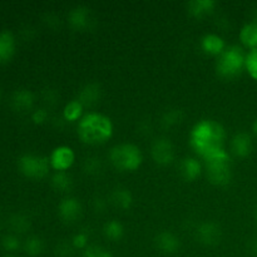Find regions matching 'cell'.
<instances>
[{
    "label": "cell",
    "instance_id": "obj_23",
    "mask_svg": "<svg viewBox=\"0 0 257 257\" xmlns=\"http://www.w3.org/2000/svg\"><path fill=\"white\" fill-rule=\"evenodd\" d=\"M103 233H104L105 238L113 241V242H117V241L122 240L124 236V227L118 220H110L103 226Z\"/></svg>",
    "mask_w": 257,
    "mask_h": 257
},
{
    "label": "cell",
    "instance_id": "obj_16",
    "mask_svg": "<svg viewBox=\"0 0 257 257\" xmlns=\"http://www.w3.org/2000/svg\"><path fill=\"white\" fill-rule=\"evenodd\" d=\"M102 88L97 83H88L78 93L77 99L85 107H94L100 102Z\"/></svg>",
    "mask_w": 257,
    "mask_h": 257
},
{
    "label": "cell",
    "instance_id": "obj_15",
    "mask_svg": "<svg viewBox=\"0 0 257 257\" xmlns=\"http://www.w3.org/2000/svg\"><path fill=\"white\" fill-rule=\"evenodd\" d=\"M202 173V165L195 157H186L180 163V175L187 182H195Z\"/></svg>",
    "mask_w": 257,
    "mask_h": 257
},
{
    "label": "cell",
    "instance_id": "obj_30",
    "mask_svg": "<svg viewBox=\"0 0 257 257\" xmlns=\"http://www.w3.org/2000/svg\"><path fill=\"white\" fill-rule=\"evenodd\" d=\"M82 257H113L112 253L107 250V248L102 247V246H88L84 251H83Z\"/></svg>",
    "mask_w": 257,
    "mask_h": 257
},
{
    "label": "cell",
    "instance_id": "obj_13",
    "mask_svg": "<svg viewBox=\"0 0 257 257\" xmlns=\"http://www.w3.org/2000/svg\"><path fill=\"white\" fill-rule=\"evenodd\" d=\"M155 245L161 252L176 253L181 248V241L177 236L171 231H161L155 237Z\"/></svg>",
    "mask_w": 257,
    "mask_h": 257
},
{
    "label": "cell",
    "instance_id": "obj_7",
    "mask_svg": "<svg viewBox=\"0 0 257 257\" xmlns=\"http://www.w3.org/2000/svg\"><path fill=\"white\" fill-rule=\"evenodd\" d=\"M151 156L156 165L162 167L170 166L175 161V146L168 138H157L151 147Z\"/></svg>",
    "mask_w": 257,
    "mask_h": 257
},
{
    "label": "cell",
    "instance_id": "obj_6",
    "mask_svg": "<svg viewBox=\"0 0 257 257\" xmlns=\"http://www.w3.org/2000/svg\"><path fill=\"white\" fill-rule=\"evenodd\" d=\"M206 173L207 178L213 186L223 187L230 185L232 180V168L231 161H215L206 163Z\"/></svg>",
    "mask_w": 257,
    "mask_h": 257
},
{
    "label": "cell",
    "instance_id": "obj_12",
    "mask_svg": "<svg viewBox=\"0 0 257 257\" xmlns=\"http://www.w3.org/2000/svg\"><path fill=\"white\" fill-rule=\"evenodd\" d=\"M231 151L238 158H247L253 151V141L248 133L238 132L231 140Z\"/></svg>",
    "mask_w": 257,
    "mask_h": 257
},
{
    "label": "cell",
    "instance_id": "obj_31",
    "mask_svg": "<svg viewBox=\"0 0 257 257\" xmlns=\"http://www.w3.org/2000/svg\"><path fill=\"white\" fill-rule=\"evenodd\" d=\"M2 246L8 252H15L20 247V240L15 235H7L3 237Z\"/></svg>",
    "mask_w": 257,
    "mask_h": 257
},
{
    "label": "cell",
    "instance_id": "obj_37",
    "mask_svg": "<svg viewBox=\"0 0 257 257\" xmlns=\"http://www.w3.org/2000/svg\"><path fill=\"white\" fill-rule=\"evenodd\" d=\"M251 131H252V135L256 136V137H257V118L255 120H253L252 125H251Z\"/></svg>",
    "mask_w": 257,
    "mask_h": 257
},
{
    "label": "cell",
    "instance_id": "obj_35",
    "mask_svg": "<svg viewBox=\"0 0 257 257\" xmlns=\"http://www.w3.org/2000/svg\"><path fill=\"white\" fill-rule=\"evenodd\" d=\"M248 248H250V251L252 255L257 256V236L250 241V243H248Z\"/></svg>",
    "mask_w": 257,
    "mask_h": 257
},
{
    "label": "cell",
    "instance_id": "obj_14",
    "mask_svg": "<svg viewBox=\"0 0 257 257\" xmlns=\"http://www.w3.org/2000/svg\"><path fill=\"white\" fill-rule=\"evenodd\" d=\"M201 49L203 53H206L207 55H212V57H220L223 52L226 50V42L223 40L222 37L217 34H206L205 37H202L200 42Z\"/></svg>",
    "mask_w": 257,
    "mask_h": 257
},
{
    "label": "cell",
    "instance_id": "obj_36",
    "mask_svg": "<svg viewBox=\"0 0 257 257\" xmlns=\"http://www.w3.org/2000/svg\"><path fill=\"white\" fill-rule=\"evenodd\" d=\"M95 203H97V207H95V210H100V211H103L105 208V206H102V203H103V200L102 198H99V200H95L94 201ZM98 212H99V211H98Z\"/></svg>",
    "mask_w": 257,
    "mask_h": 257
},
{
    "label": "cell",
    "instance_id": "obj_34",
    "mask_svg": "<svg viewBox=\"0 0 257 257\" xmlns=\"http://www.w3.org/2000/svg\"><path fill=\"white\" fill-rule=\"evenodd\" d=\"M73 250H74V247H73L70 242H60L57 245L55 253H57L58 257H70L73 253Z\"/></svg>",
    "mask_w": 257,
    "mask_h": 257
},
{
    "label": "cell",
    "instance_id": "obj_1",
    "mask_svg": "<svg viewBox=\"0 0 257 257\" xmlns=\"http://www.w3.org/2000/svg\"><path fill=\"white\" fill-rule=\"evenodd\" d=\"M226 131L221 123L212 119H201L190 131V146L200 157H205L211 151L222 148Z\"/></svg>",
    "mask_w": 257,
    "mask_h": 257
},
{
    "label": "cell",
    "instance_id": "obj_11",
    "mask_svg": "<svg viewBox=\"0 0 257 257\" xmlns=\"http://www.w3.org/2000/svg\"><path fill=\"white\" fill-rule=\"evenodd\" d=\"M82 203L75 197H65L58 205V215L64 222L74 223L82 216Z\"/></svg>",
    "mask_w": 257,
    "mask_h": 257
},
{
    "label": "cell",
    "instance_id": "obj_32",
    "mask_svg": "<svg viewBox=\"0 0 257 257\" xmlns=\"http://www.w3.org/2000/svg\"><path fill=\"white\" fill-rule=\"evenodd\" d=\"M70 243L74 247V250H85L88 247V236L83 232L77 233L72 237Z\"/></svg>",
    "mask_w": 257,
    "mask_h": 257
},
{
    "label": "cell",
    "instance_id": "obj_38",
    "mask_svg": "<svg viewBox=\"0 0 257 257\" xmlns=\"http://www.w3.org/2000/svg\"><path fill=\"white\" fill-rule=\"evenodd\" d=\"M255 218H256V222H257V207H256V211H255Z\"/></svg>",
    "mask_w": 257,
    "mask_h": 257
},
{
    "label": "cell",
    "instance_id": "obj_28",
    "mask_svg": "<svg viewBox=\"0 0 257 257\" xmlns=\"http://www.w3.org/2000/svg\"><path fill=\"white\" fill-rule=\"evenodd\" d=\"M83 171L88 176H98L103 171L102 161L98 157H89L84 161L83 165Z\"/></svg>",
    "mask_w": 257,
    "mask_h": 257
},
{
    "label": "cell",
    "instance_id": "obj_19",
    "mask_svg": "<svg viewBox=\"0 0 257 257\" xmlns=\"http://www.w3.org/2000/svg\"><path fill=\"white\" fill-rule=\"evenodd\" d=\"M240 38L241 44L248 50L257 49V22H250L246 23L240 30Z\"/></svg>",
    "mask_w": 257,
    "mask_h": 257
},
{
    "label": "cell",
    "instance_id": "obj_40",
    "mask_svg": "<svg viewBox=\"0 0 257 257\" xmlns=\"http://www.w3.org/2000/svg\"><path fill=\"white\" fill-rule=\"evenodd\" d=\"M0 94H2V93H0Z\"/></svg>",
    "mask_w": 257,
    "mask_h": 257
},
{
    "label": "cell",
    "instance_id": "obj_39",
    "mask_svg": "<svg viewBox=\"0 0 257 257\" xmlns=\"http://www.w3.org/2000/svg\"><path fill=\"white\" fill-rule=\"evenodd\" d=\"M5 257H15V256H10V255H9V256H5Z\"/></svg>",
    "mask_w": 257,
    "mask_h": 257
},
{
    "label": "cell",
    "instance_id": "obj_25",
    "mask_svg": "<svg viewBox=\"0 0 257 257\" xmlns=\"http://www.w3.org/2000/svg\"><path fill=\"white\" fill-rule=\"evenodd\" d=\"M23 247H24L25 253H27L28 256L37 257L43 252V250H44V242H43L42 238L38 237V236H29V237L24 241Z\"/></svg>",
    "mask_w": 257,
    "mask_h": 257
},
{
    "label": "cell",
    "instance_id": "obj_4",
    "mask_svg": "<svg viewBox=\"0 0 257 257\" xmlns=\"http://www.w3.org/2000/svg\"><path fill=\"white\" fill-rule=\"evenodd\" d=\"M246 53L240 45H231L216 60V72L222 79H235L245 70Z\"/></svg>",
    "mask_w": 257,
    "mask_h": 257
},
{
    "label": "cell",
    "instance_id": "obj_5",
    "mask_svg": "<svg viewBox=\"0 0 257 257\" xmlns=\"http://www.w3.org/2000/svg\"><path fill=\"white\" fill-rule=\"evenodd\" d=\"M18 168L25 177L32 178V180H42L49 175L52 167H50L49 157L27 153L19 157Z\"/></svg>",
    "mask_w": 257,
    "mask_h": 257
},
{
    "label": "cell",
    "instance_id": "obj_21",
    "mask_svg": "<svg viewBox=\"0 0 257 257\" xmlns=\"http://www.w3.org/2000/svg\"><path fill=\"white\" fill-rule=\"evenodd\" d=\"M12 104L19 112H28L34 105V94L28 89H19L13 94Z\"/></svg>",
    "mask_w": 257,
    "mask_h": 257
},
{
    "label": "cell",
    "instance_id": "obj_26",
    "mask_svg": "<svg viewBox=\"0 0 257 257\" xmlns=\"http://www.w3.org/2000/svg\"><path fill=\"white\" fill-rule=\"evenodd\" d=\"M183 119V112L181 109H170L163 114L162 125L165 128H172L175 125L180 124Z\"/></svg>",
    "mask_w": 257,
    "mask_h": 257
},
{
    "label": "cell",
    "instance_id": "obj_18",
    "mask_svg": "<svg viewBox=\"0 0 257 257\" xmlns=\"http://www.w3.org/2000/svg\"><path fill=\"white\" fill-rule=\"evenodd\" d=\"M216 5L215 0H192L187 3V12L193 18H203L213 13Z\"/></svg>",
    "mask_w": 257,
    "mask_h": 257
},
{
    "label": "cell",
    "instance_id": "obj_10",
    "mask_svg": "<svg viewBox=\"0 0 257 257\" xmlns=\"http://www.w3.org/2000/svg\"><path fill=\"white\" fill-rule=\"evenodd\" d=\"M196 238L205 246H216L222 240V230L212 221H206L196 228Z\"/></svg>",
    "mask_w": 257,
    "mask_h": 257
},
{
    "label": "cell",
    "instance_id": "obj_17",
    "mask_svg": "<svg viewBox=\"0 0 257 257\" xmlns=\"http://www.w3.org/2000/svg\"><path fill=\"white\" fill-rule=\"evenodd\" d=\"M17 49L15 37L9 30L0 32V63H8L14 57Z\"/></svg>",
    "mask_w": 257,
    "mask_h": 257
},
{
    "label": "cell",
    "instance_id": "obj_9",
    "mask_svg": "<svg viewBox=\"0 0 257 257\" xmlns=\"http://www.w3.org/2000/svg\"><path fill=\"white\" fill-rule=\"evenodd\" d=\"M94 18L92 10L84 5H78L73 8L68 14V24L75 32H84L92 28Z\"/></svg>",
    "mask_w": 257,
    "mask_h": 257
},
{
    "label": "cell",
    "instance_id": "obj_2",
    "mask_svg": "<svg viewBox=\"0 0 257 257\" xmlns=\"http://www.w3.org/2000/svg\"><path fill=\"white\" fill-rule=\"evenodd\" d=\"M77 132L83 143L97 146L108 142L113 137L114 125L112 119L102 113L89 112L78 122Z\"/></svg>",
    "mask_w": 257,
    "mask_h": 257
},
{
    "label": "cell",
    "instance_id": "obj_8",
    "mask_svg": "<svg viewBox=\"0 0 257 257\" xmlns=\"http://www.w3.org/2000/svg\"><path fill=\"white\" fill-rule=\"evenodd\" d=\"M52 170L55 172H67L75 162V152L69 146H58L49 156Z\"/></svg>",
    "mask_w": 257,
    "mask_h": 257
},
{
    "label": "cell",
    "instance_id": "obj_22",
    "mask_svg": "<svg viewBox=\"0 0 257 257\" xmlns=\"http://www.w3.org/2000/svg\"><path fill=\"white\" fill-rule=\"evenodd\" d=\"M84 115V105L78 99L69 100L63 108V118L67 122H79Z\"/></svg>",
    "mask_w": 257,
    "mask_h": 257
},
{
    "label": "cell",
    "instance_id": "obj_27",
    "mask_svg": "<svg viewBox=\"0 0 257 257\" xmlns=\"http://www.w3.org/2000/svg\"><path fill=\"white\" fill-rule=\"evenodd\" d=\"M245 70L253 80L257 82V49L248 50L246 53Z\"/></svg>",
    "mask_w": 257,
    "mask_h": 257
},
{
    "label": "cell",
    "instance_id": "obj_20",
    "mask_svg": "<svg viewBox=\"0 0 257 257\" xmlns=\"http://www.w3.org/2000/svg\"><path fill=\"white\" fill-rule=\"evenodd\" d=\"M110 203L120 210H130L133 205V195L128 188L118 187L110 193Z\"/></svg>",
    "mask_w": 257,
    "mask_h": 257
},
{
    "label": "cell",
    "instance_id": "obj_29",
    "mask_svg": "<svg viewBox=\"0 0 257 257\" xmlns=\"http://www.w3.org/2000/svg\"><path fill=\"white\" fill-rule=\"evenodd\" d=\"M10 227L14 232H27L30 227V221L23 215H15L10 218Z\"/></svg>",
    "mask_w": 257,
    "mask_h": 257
},
{
    "label": "cell",
    "instance_id": "obj_33",
    "mask_svg": "<svg viewBox=\"0 0 257 257\" xmlns=\"http://www.w3.org/2000/svg\"><path fill=\"white\" fill-rule=\"evenodd\" d=\"M48 117H49V114H48V110L44 109V108L35 109L34 112L32 113L33 123H35V124H38V125L44 124V123L48 120Z\"/></svg>",
    "mask_w": 257,
    "mask_h": 257
},
{
    "label": "cell",
    "instance_id": "obj_3",
    "mask_svg": "<svg viewBox=\"0 0 257 257\" xmlns=\"http://www.w3.org/2000/svg\"><path fill=\"white\" fill-rule=\"evenodd\" d=\"M110 163L120 172H135L142 166L143 153L138 146L133 143H120L109 151Z\"/></svg>",
    "mask_w": 257,
    "mask_h": 257
},
{
    "label": "cell",
    "instance_id": "obj_24",
    "mask_svg": "<svg viewBox=\"0 0 257 257\" xmlns=\"http://www.w3.org/2000/svg\"><path fill=\"white\" fill-rule=\"evenodd\" d=\"M52 186L58 192H69L73 188V178L67 172H54L52 176Z\"/></svg>",
    "mask_w": 257,
    "mask_h": 257
}]
</instances>
